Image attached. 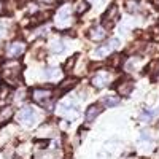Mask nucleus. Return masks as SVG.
Wrapping results in <instances>:
<instances>
[{"label": "nucleus", "mask_w": 159, "mask_h": 159, "mask_svg": "<svg viewBox=\"0 0 159 159\" xmlns=\"http://www.w3.org/2000/svg\"><path fill=\"white\" fill-rule=\"evenodd\" d=\"M13 108L11 107H2L0 108V123H5V121H8V119H11V116H13Z\"/></svg>", "instance_id": "obj_15"}, {"label": "nucleus", "mask_w": 159, "mask_h": 159, "mask_svg": "<svg viewBox=\"0 0 159 159\" xmlns=\"http://www.w3.org/2000/svg\"><path fill=\"white\" fill-rule=\"evenodd\" d=\"M76 83H78V80H76V78H70V80H64V81L61 83V86H59V89H61L62 92H69L70 89H73V88L76 86Z\"/></svg>", "instance_id": "obj_14"}, {"label": "nucleus", "mask_w": 159, "mask_h": 159, "mask_svg": "<svg viewBox=\"0 0 159 159\" xmlns=\"http://www.w3.org/2000/svg\"><path fill=\"white\" fill-rule=\"evenodd\" d=\"M0 159H3V154L2 153H0Z\"/></svg>", "instance_id": "obj_26"}, {"label": "nucleus", "mask_w": 159, "mask_h": 159, "mask_svg": "<svg viewBox=\"0 0 159 159\" xmlns=\"http://www.w3.org/2000/svg\"><path fill=\"white\" fill-rule=\"evenodd\" d=\"M118 46H119V40L118 38H110L107 43L99 45L94 49V57L96 59H105V57H108Z\"/></svg>", "instance_id": "obj_4"}, {"label": "nucleus", "mask_w": 159, "mask_h": 159, "mask_svg": "<svg viewBox=\"0 0 159 159\" xmlns=\"http://www.w3.org/2000/svg\"><path fill=\"white\" fill-rule=\"evenodd\" d=\"M40 2H43V3H54L56 0H40Z\"/></svg>", "instance_id": "obj_23"}, {"label": "nucleus", "mask_w": 159, "mask_h": 159, "mask_svg": "<svg viewBox=\"0 0 159 159\" xmlns=\"http://www.w3.org/2000/svg\"><path fill=\"white\" fill-rule=\"evenodd\" d=\"M61 51H64L62 42H54L52 43V52H61Z\"/></svg>", "instance_id": "obj_21"}, {"label": "nucleus", "mask_w": 159, "mask_h": 159, "mask_svg": "<svg viewBox=\"0 0 159 159\" xmlns=\"http://www.w3.org/2000/svg\"><path fill=\"white\" fill-rule=\"evenodd\" d=\"M157 113H159V108H157V110H153V111H143V113H142V116H140V121L148 123L150 119H151L153 116H156Z\"/></svg>", "instance_id": "obj_18"}, {"label": "nucleus", "mask_w": 159, "mask_h": 159, "mask_svg": "<svg viewBox=\"0 0 159 159\" xmlns=\"http://www.w3.org/2000/svg\"><path fill=\"white\" fill-rule=\"evenodd\" d=\"M118 94L121 97H129L132 94V91H134V81L132 80H124L118 84Z\"/></svg>", "instance_id": "obj_10"}, {"label": "nucleus", "mask_w": 159, "mask_h": 159, "mask_svg": "<svg viewBox=\"0 0 159 159\" xmlns=\"http://www.w3.org/2000/svg\"><path fill=\"white\" fill-rule=\"evenodd\" d=\"M18 121H21L22 124H27V126L34 124V121H35V111H34V108L24 107V108L18 113Z\"/></svg>", "instance_id": "obj_8"}, {"label": "nucleus", "mask_w": 159, "mask_h": 159, "mask_svg": "<svg viewBox=\"0 0 159 159\" xmlns=\"http://www.w3.org/2000/svg\"><path fill=\"white\" fill-rule=\"evenodd\" d=\"M25 49H27V45H25V42H22V40H15V42H11L7 48V57L8 59H16L19 57L21 54H24Z\"/></svg>", "instance_id": "obj_5"}, {"label": "nucleus", "mask_w": 159, "mask_h": 159, "mask_svg": "<svg viewBox=\"0 0 159 159\" xmlns=\"http://www.w3.org/2000/svg\"><path fill=\"white\" fill-rule=\"evenodd\" d=\"M118 21H119V8L116 3H113L108 7V10L105 11V15L102 18V27L103 29H113Z\"/></svg>", "instance_id": "obj_3"}, {"label": "nucleus", "mask_w": 159, "mask_h": 159, "mask_svg": "<svg viewBox=\"0 0 159 159\" xmlns=\"http://www.w3.org/2000/svg\"><path fill=\"white\" fill-rule=\"evenodd\" d=\"M110 80H111V75H110L108 72L100 70V72H97L94 76H92L91 83H92V86H94V88H97V89H102V88H105V86H108Z\"/></svg>", "instance_id": "obj_6"}, {"label": "nucleus", "mask_w": 159, "mask_h": 159, "mask_svg": "<svg viewBox=\"0 0 159 159\" xmlns=\"http://www.w3.org/2000/svg\"><path fill=\"white\" fill-rule=\"evenodd\" d=\"M89 8H91L89 2H86V0H80V2L76 3V8H75V11H76V15H83V13H86Z\"/></svg>", "instance_id": "obj_17"}, {"label": "nucleus", "mask_w": 159, "mask_h": 159, "mask_svg": "<svg viewBox=\"0 0 159 159\" xmlns=\"http://www.w3.org/2000/svg\"><path fill=\"white\" fill-rule=\"evenodd\" d=\"M154 3L157 5V8H159V0H154Z\"/></svg>", "instance_id": "obj_25"}, {"label": "nucleus", "mask_w": 159, "mask_h": 159, "mask_svg": "<svg viewBox=\"0 0 159 159\" xmlns=\"http://www.w3.org/2000/svg\"><path fill=\"white\" fill-rule=\"evenodd\" d=\"M76 59H78V54H73L70 59H67V62L64 64V70H65V72H72V69H73V65H75Z\"/></svg>", "instance_id": "obj_19"}, {"label": "nucleus", "mask_w": 159, "mask_h": 159, "mask_svg": "<svg viewBox=\"0 0 159 159\" xmlns=\"http://www.w3.org/2000/svg\"><path fill=\"white\" fill-rule=\"evenodd\" d=\"M59 75H61V72H59L57 69H46V70H45V78H48V80L57 78Z\"/></svg>", "instance_id": "obj_20"}, {"label": "nucleus", "mask_w": 159, "mask_h": 159, "mask_svg": "<svg viewBox=\"0 0 159 159\" xmlns=\"http://www.w3.org/2000/svg\"><path fill=\"white\" fill-rule=\"evenodd\" d=\"M5 32H7V27H5V25H3V24H0V40H2V38H3V35H5Z\"/></svg>", "instance_id": "obj_22"}, {"label": "nucleus", "mask_w": 159, "mask_h": 159, "mask_svg": "<svg viewBox=\"0 0 159 159\" xmlns=\"http://www.w3.org/2000/svg\"><path fill=\"white\" fill-rule=\"evenodd\" d=\"M11 94H13V91H11L10 86L0 84V107H3V105L11 99Z\"/></svg>", "instance_id": "obj_13"}, {"label": "nucleus", "mask_w": 159, "mask_h": 159, "mask_svg": "<svg viewBox=\"0 0 159 159\" xmlns=\"http://www.w3.org/2000/svg\"><path fill=\"white\" fill-rule=\"evenodd\" d=\"M21 76V64L15 59H10L3 64V78L7 80V83L11 86H16L19 83Z\"/></svg>", "instance_id": "obj_1"}, {"label": "nucleus", "mask_w": 159, "mask_h": 159, "mask_svg": "<svg viewBox=\"0 0 159 159\" xmlns=\"http://www.w3.org/2000/svg\"><path fill=\"white\" fill-rule=\"evenodd\" d=\"M59 113L61 115H65V118L69 119H73L78 116V107H76V103L75 102H62L59 105Z\"/></svg>", "instance_id": "obj_7"}, {"label": "nucleus", "mask_w": 159, "mask_h": 159, "mask_svg": "<svg viewBox=\"0 0 159 159\" xmlns=\"http://www.w3.org/2000/svg\"><path fill=\"white\" fill-rule=\"evenodd\" d=\"M119 97H116V96H107V97H103L102 99V105H105V107H116V105L119 103Z\"/></svg>", "instance_id": "obj_16"}, {"label": "nucleus", "mask_w": 159, "mask_h": 159, "mask_svg": "<svg viewBox=\"0 0 159 159\" xmlns=\"http://www.w3.org/2000/svg\"><path fill=\"white\" fill-rule=\"evenodd\" d=\"M69 19H70V10L69 8H61L57 11V16H56V24L62 27V25L69 24Z\"/></svg>", "instance_id": "obj_12"}, {"label": "nucleus", "mask_w": 159, "mask_h": 159, "mask_svg": "<svg viewBox=\"0 0 159 159\" xmlns=\"http://www.w3.org/2000/svg\"><path fill=\"white\" fill-rule=\"evenodd\" d=\"M52 99H54V96H52V91H49V89H38L37 88L32 91V100L35 103H38L40 107L52 110Z\"/></svg>", "instance_id": "obj_2"}, {"label": "nucleus", "mask_w": 159, "mask_h": 159, "mask_svg": "<svg viewBox=\"0 0 159 159\" xmlns=\"http://www.w3.org/2000/svg\"><path fill=\"white\" fill-rule=\"evenodd\" d=\"M107 37V29H103L102 25H96L89 30V38L94 40V42H99V40H103Z\"/></svg>", "instance_id": "obj_11"}, {"label": "nucleus", "mask_w": 159, "mask_h": 159, "mask_svg": "<svg viewBox=\"0 0 159 159\" xmlns=\"http://www.w3.org/2000/svg\"><path fill=\"white\" fill-rule=\"evenodd\" d=\"M103 111V107L100 103H92L89 108H86L84 111V119H86V123H92L94 119Z\"/></svg>", "instance_id": "obj_9"}, {"label": "nucleus", "mask_w": 159, "mask_h": 159, "mask_svg": "<svg viewBox=\"0 0 159 159\" xmlns=\"http://www.w3.org/2000/svg\"><path fill=\"white\" fill-rule=\"evenodd\" d=\"M3 13V3H2V0H0V15Z\"/></svg>", "instance_id": "obj_24"}]
</instances>
